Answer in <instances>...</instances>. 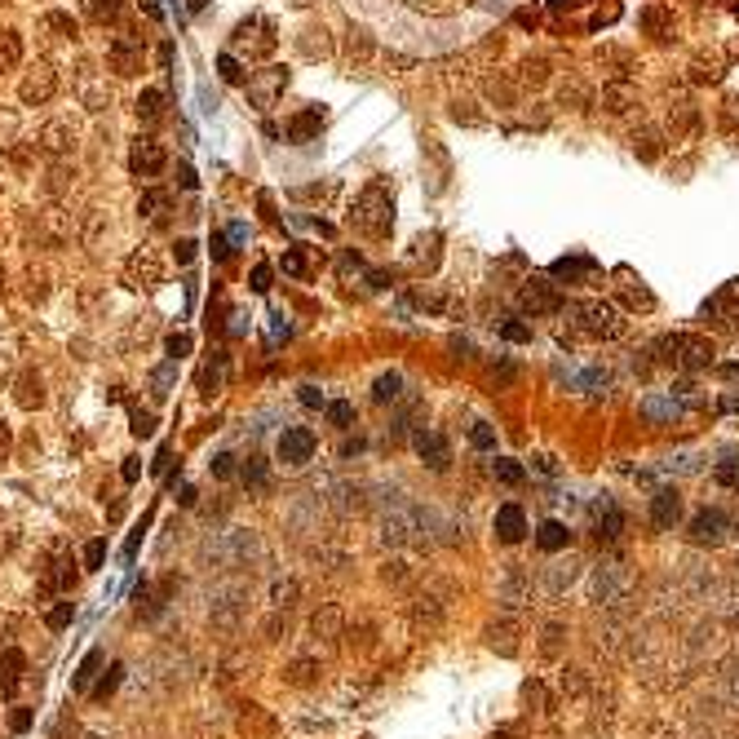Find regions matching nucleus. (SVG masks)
I'll return each mask as SVG.
<instances>
[{
    "instance_id": "28",
    "label": "nucleus",
    "mask_w": 739,
    "mask_h": 739,
    "mask_svg": "<svg viewBox=\"0 0 739 739\" xmlns=\"http://www.w3.org/2000/svg\"><path fill=\"white\" fill-rule=\"evenodd\" d=\"M297 594H301V589H297V580H275V585H270V607H275V612H283V607H292V603H297Z\"/></svg>"
},
{
    "instance_id": "33",
    "label": "nucleus",
    "mask_w": 739,
    "mask_h": 739,
    "mask_svg": "<svg viewBox=\"0 0 739 739\" xmlns=\"http://www.w3.org/2000/svg\"><path fill=\"white\" fill-rule=\"evenodd\" d=\"M209 470H213V479H222V483H226V479H235V474H240V456H235V452H218Z\"/></svg>"
},
{
    "instance_id": "36",
    "label": "nucleus",
    "mask_w": 739,
    "mask_h": 739,
    "mask_svg": "<svg viewBox=\"0 0 739 739\" xmlns=\"http://www.w3.org/2000/svg\"><path fill=\"white\" fill-rule=\"evenodd\" d=\"M98 664H103V651H89L85 655V664H80V673H76V691H89V682H94V673H98Z\"/></svg>"
},
{
    "instance_id": "55",
    "label": "nucleus",
    "mask_w": 739,
    "mask_h": 739,
    "mask_svg": "<svg viewBox=\"0 0 739 739\" xmlns=\"http://www.w3.org/2000/svg\"><path fill=\"white\" fill-rule=\"evenodd\" d=\"M191 257H195V244H191V240H182V244H177V261H182V266H186V261H191Z\"/></svg>"
},
{
    "instance_id": "40",
    "label": "nucleus",
    "mask_w": 739,
    "mask_h": 739,
    "mask_svg": "<svg viewBox=\"0 0 739 739\" xmlns=\"http://www.w3.org/2000/svg\"><path fill=\"white\" fill-rule=\"evenodd\" d=\"M18 53H22V40H18L13 31H4V40H0V67H13Z\"/></svg>"
},
{
    "instance_id": "46",
    "label": "nucleus",
    "mask_w": 739,
    "mask_h": 739,
    "mask_svg": "<svg viewBox=\"0 0 739 739\" xmlns=\"http://www.w3.org/2000/svg\"><path fill=\"white\" fill-rule=\"evenodd\" d=\"M186 350H191V337H186V333H173V337H168V355H173V359H182Z\"/></svg>"
},
{
    "instance_id": "20",
    "label": "nucleus",
    "mask_w": 739,
    "mask_h": 739,
    "mask_svg": "<svg viewBox=\"0 0 739 739\" xmlns=\"http://www.w3.org/2000/svg\"><path fill=\"white\" fill-rule=\"evenodd\" d=\"M594 513H598V536H607V540H616L620 531H624V513H620L616 505H612V500H607V496H603V500H598V509H594Z\"/></svg>"
},
{
    "instance_id": "51",
    "label": "nucleus",
    "mask_w": 739,
    "mask_h": 739,
    "mask_svg": "<svg viewBox=\"0 0 739 739\" xmlns=\"http://www.w3.org/2000/svg\"><path fill=\"white\" fill-rule=\"evenodd\" d=\"M49 27H53V31H67V36H71V31H76V27H71V18H67V13H49Z\"/></svg>"
},
{
    "instance_id": "52",
    "label": "nucleus",
    "mask_w": 739,
    "mask_h": 739,
    "mask_svg": "<svg viewBox=\"0 0 739 739\" xmlns=\"http://www.w3.org/2000/svg\"><path fill=\"white\" fill-rule=\"evenodd\" d=\"M177 182H182V191H195V173H191V164H177Z\"/></svg>"
},
{
    "instance_id": "6",
    "label": "nucleus",
    "mask_w": 739,
    "mask_h": 739,
    "mask_svg": "<svg viewBox=\"0 0 739 739\" xmlns=\"http://www.w3.org/2000/svg\"><path fill=\"white\" fill-rule=\"evenodd\" d=\"M727 531H731L727 509H700V513L686 522V536H691L695 545H722V540H727Z\"/></svg>"
},
{
    "instance_id": "3",
    "label": "nucleus",
    "mask_w": 739,
    "mask_h": 739,
    "mask_svg": "<svg viewBox=\"0 0 739 739\" xmlns=\"http://www.w3.org/2000/svg\"><path fill=\"white\" fill-rule=\"evenodd\" d=\"M394 500L381 509V540L385 545H407V540H416L421 536V513H416V505H407L403 492H390Z\"/></svg>"
},
{
    "instance_id": "41",
    "label": "nucleus",
    "mask_w": 739,
    "mask_h": 739,
    "mask_svg": "<svg viewBox=\"0 0 739 739\" xmlns=\"http://www.w3.org/2000/svg\"><path fill=\"white\" fill-rule=\"evenodd\" d=\"M103 558H107V540H89L85 545V571H98Z\"/></svg>"
},
{
    "instance_id": "11",
    "label": "nucleus",
    "mask_w": 739,
    "mask_h": 739,
    "mask_svg": "<svg viewBox=\"0 0 739 739\" xmlns=\"http://www.w3.org/2000/svg\"><path fill=\"white\" fill-rule=\"evenodd\" d=\"M677 518H682V496H677V488H660V492L651 496V522H655V531H673Z\"/></svg>"
},
{
    "instance_id": "10",
    "label": "nucleus",
    "mask_w": 739,
    "mask_h": 739,
    "mask_svg": "<svg viewBox=\"0 0 739 739\" xmlns=\"http://www.w3.org/2000/svg\"><path fill=\"white\" fill-rule=\"evenodd\" d=\"M416 456H421L425 470H434V474H443V470L452 465V448H448V439L434 434V430H421V434H416Z\"/></svg>"
},
{
    "instance_id": "24",
    "label": "nucleus",
    "mask_w": 739,
    "mask_h": 739,
    "mask_svg": "<svg viewBox=\"0 0 739 739\" xmlns=\"http://www.w3.org/2000/svg\"><path fill=\"white\" fill-rule=\"evenodd\" d=\"M160 116H164V94H160V89H142V98H137V120L155 124Z\"/></svg>"
},
{
    "instance_id": "38",
    "label": "nucleus",
    "mask_w": 739,
    "mask_h": 739,
    "mask_svg": "<svg viewBox=\"0 0 739 739\" xmlns=\"http://www.w3.org/2000/svg\"><path fill=\"white\" fill-rule=\"evenodd\" d=\"M76 620V603H58V607H49V616H45V624L53 628V633H62L67 624Z\"/></svg>"
},
{
    "instance_id": "13",
    "label": "nucleus",
    "mask_w": 739,
    "mask_h": 739,
    "mask_svg": "<svg viewBox=\"0 0 739 739\" xmlns=\"http://www.w3.org/2000/svg\"><path fill=\"white\" fill-rule=\"evenodd\" d=\"M22 669H27V660H22V651H0V700H13L18 695V686H22Z\"/></svg>"
},
{
    "instance_id": "34",
    "label": "nucleus",
    "mask_w": 739,
    "mask_h": 739,
    "mask_svg": "<svg viewBox=\"0 0 739 739\" xmlns=\"http://www.w3.org/2000/svg\"><path fill=\"white\" fill-rule=\"evenodd\" d=\"M173 372H177V359H168V364H160V368L151 372V385H155L151 394H155V398H168V385H173Z\"/></svg>"
},
{
    "instance_id": "5",
    "label": "nucleus",
    "mask_w": 739,
    "mask_h": 739,
    "mask_svg": "<svg viewBox=\"0 0 739 739\" xmlns=\"http://www.w3.org/2000/svg\"><path fill=\"white\" fill-rule=\"evenodd\" d=\"M571 315H576V324H580L589 337H620V319L607 301H576Z\"/></svg>"
},
{
    "instance_id": "26",
    "label": "nucleus",
    "mask_w": 739,
    "mask_h": 739,
    "mask_svg": "<svg viewBox=\"0 0 739 739\" xmlns=\"http://www.w3.org/2000/svg\"><path fill=\"white\" fill-rule=\"evenodd\" d=\"M240 479H244L252 492H266V483H270V474H266V461H261V456H248L244 465H240Z\"/></svg>"
},
{
    "instance_id": "2",
    "label": "nucleus",
    "mask_w": 739,
    "mask_h": 739,
    "mask_svg": "<svg viewBox=\"0 0 739 739\" xmlns=\"http://www.w3.org/2000/svg\"><path fill=\"white\" fill-rule=\"evenodd\" d=\"M660 359L673 364V368H686V372H700L713 364V341L695 337V333H673L660 341Z\"/></svg>"
},
{
    "instance_id": "8",
    "label": "nucleus",
    "mask_w": 739,
    "mask_h": 739,
    "mask_svg": "<svg viewBox=\"0 0 739 739\" xmlns=\"http://www.w3.org/2000/svg\"><path fill=\"white\" fill-rule=\"evenodd\" d=\"M518 306L531 310V315H554V310H562V297L554 292V283H545V279H527V288L518 292Z\"/></svg>"
},
{
    "instance_id": "9",
    "label": "nucleus",
    "mask_w": 739,
    "mask_h": 739,
    "mask_svg": "<svg viewBox=\"0 0 739 739\" xmlns=\"http://www.w3.org/2000/svg\"><path fill=\"white\" fill-rule=\"evenodd\" d=\"M244 85H248V103L266 111V107H270V103L283 94V85H288V71H283V67H266V76H257V80H244Z\"/></svg>"
},
{
    "instance_id": "31",
    "label": "nucleus",
    "mask_w": 739,
    "mask_h": 739,
    "mask_svg": "<svg viewBox=\"0 0 739 739\" xmlns=\"http://www.w3.org/2000/svg\"><path fill=\"white\" fill-rule=\"evenodd\" d=\"M279 266H283V275H292V279H301V275H306V270H310V252H306V248H288V252H283V261H279Z\"/></svg>"
},
{
    "instance_id": "17",
    "label": "nucleus",
    "mask_w": 739,
    "mask_h": 739,
    "mask_svg": "<svg viewBox=\"0 0 739 739\" xmlns=\"http://www.w3.org/2000/svg\"><path fill=\"white\" fill-rule=\"evenodd\" d=\"M536 545H540L545 554H558V549H567V545H571V531H567V522H558V518H545V522L536 527Z\"/></svg>"
},
{
    "instance_id": "29",
    "label": "nucleus",
    "mask_w": 739,
    "mask_h": 739,
    "mask_svg": "<svg viewBox=\"0 0 739 739\" xmlns=\"http://www.w3.org/2000/svg\"><path fill=\"white\" fill-rule=\"evenodd\" d=\"M315 673H319V664H315V660H310V655H301V660H292V664H288V669H283V677H288V682H292V686H306V682H310V677H315Z\"/></svg>"
},
{
    "instance_id": "50",
    "label": "nucleus",
    "mask_w": 739,
    "mask_h": 739,
    "mask_svg": "<svg viewBox=\"0 0 739 739\" xmlns=\"http://www.w3.org/2000/svg\"><path fill=\"white\" fill-rule=\"evenodd\" d=\"M283 628H288V624H283V620H279V616H270V620H266V624H261V633H266V637H270V642H275V637H279V633H283Z\"/></svg>"
},
{
    "instance_id": "45",
    "label": "nucleus",
    "mask_w": 739,
    "mask_h": 739,
    "mask_svg": "<svg viewBox=\"0 0 739 739\" xmlns=\"http://www.w3.org/2000/svg\"><path fill=\"white\" fill-rule=\"evenodd\" d=\"M500 337H505V341H531V328L518 324V319H509V324H500Z\"/></svg>"
},
{
    "instance_id": "18",
    "label": "nucleus",
    "mask_w": 739,
    "mask_h": 739,
    "mask_svg": "<svg viewBox=\"0 0 739 739\" xmlns=\"http://www.w3.org/2000/svg\"><path fill=\"white\" fill-rule=\"evenodd\" d=\"M128 279H142L146 288H155V283L164 279V270H160V261H155V257H151V252L142 248V252H137V257L128 261Z\"/></svg>"
},
{
    "instance_id": "43",
    "label": "nucleus",
    "mask_w": 739,
    "mask_h": 739,
    "mask_svg": "<svg viewBox=\"0 0 739 739\" xmlns=\"http://www.w3.org/2000/svg\"><path fill=\"white\" fill-rule=\"evenodd\" d=\"M297 398H301V407H324V403H328V398H324V390H319V385H310V381H306V385H297Z\"/></svg>"
},
{
    "instance_id": "47",
    "label": "nucleus",
    "mask_w": 739,
    "mask_h": 739,
    "mask_svg": "<svg viewBox=\"0 0 739 739\" xmlns=\"http://www.w3.org/2000/svg\"><path fill=\"white\" fill-rule=\"evenodd\" d=\"M27 727H31V709H13V713H9V731H18V735H22Z\"/></svg>"
},
{
    "instance_id": "32",
    "label": "nucleus",
    "mask_w": 739,
    "mask_h": 739,
    "mask_svg": "<svg viewBox=\"0 0 739 739\" xmlns=\"http://www.w3.org/2000/svg\"><path fill=\"white\" fill-rule=\"evenodd\" d=\"M40 142H45V151H67V146H71V128H67V124H49V128L40 133Z\"/></svg>"
},
{
    "instance_id": "37",
    "label": "nucleus",
    "mask_w": 739,
    "mask_h": 739,
    "mask_svg": "<svg viewBox=\"0 0 739 739\" xmlns=\"http://www.w3.org/2000/svg\"><path fill=\"white\" fill-rule=\"evenodd\" d=\"M470 443H474L479 452H496V430L488 421H474V425H470Z\"/></svg>"
},
{
    "instance_id": "60",
    "label": "nucleus",
    "mask_w": 739,
    "mask_h": 739,
    "mask_svg": "<svg viewBox=\"0 0 739 739\" xmlns=\"http://www.w3.org/2000/svg\"><path fill=\"white\" fill-rule=\"evenodd\" d=\"M292 4H297V9H306V4H310V0H292Z\"/></svg>"
},
{
    "instance_id": "1",
    "label": "nucleus",
    "mask_w": 739,
    "mask_h": 739,
    "mask_svg": "<svg viewBox=\"0 0 739 739\" xmlns=\"http://www.w3.org/2000/svg\"><path fill=\"white\" fill-rule=\"evenodd\" d=\"M350 226L368 240H385L390 226H394V191L385 182H368L350 209Z\"/></svg>"
},
{
    "instance_id": "7",
    "label": "nucleus",
    "mask_w": 739,
    "mask_h": 739,
    "mask_svg": "<svg viewBox=\"0 0 739 739\" xmlns=\"http://www.w3.org/2000/svg\"><path fill=\"white\" fill-rule=\"evenodd\" d=\"M244 616V589L240 585H226V589H218L213 598H209V620L218 624V628H235Z\"/></svg>"
},
{
    "instance_id": "35",
    "label": "nucleus",
    "mask_w": 739,
    "mask_h": 739,
    "mask_svg": "<svg viewBox=\"0 0 739 739\" xmlns=\"http://www.w3.org/2000/svg\"><path fill=\"white\" fill-rule=\"evenodd\" d=\"M120 682H124V664H111L107 669V677L98 682V691H94V700H111L116 691H120Z\"/></svg>"
},
{
    "instance_id": "30",
    "label": "nucleus",
    "mask_w": 739,
    "mask_h": 739,
    "mask_svg": "<svg viewBox=\"0 0 739 739\" xmlns=\"http://www.w3.org/2000/svg\"><path fill=\"white\" fill-rule=\"evenodd\" d=\"M218 76L226 80V85H244V67H240V58L226 49V53H218Z\"/></svg>"
},
{
    "instance_id": "27",
    "label": "nucleus",
    "mask_w": 739,
    "mask_h": 739,
    "mask_svg": "<svg viewBox=\"0 0 739 739\" xmlns=\"http://www.w3.org/2000/svg\"><path fill=\"white\" fill-rule=\"evenodd\" d=\"M111 62H116V71H120V76H133V71H137V53H133V45H128L124 36L111 45Z\"/></svg>"
},
{
    "instance_id": "25",
    "label": "nucleus",
    "mask_w": 739,
    "mask_h": 739,
    "mask_svg": "<svg viewBox=\"0 0 739 739\" xmlns=\"http://www.w3.org/2000/svg\"><path fill=\"white\" fill-rule=\"evenodd\" d=\"M398 394H403V376H398V372H381L376 385H372V398H376V403H394Z\"/></svg>"
},
{
    "instance_id": "39",
    "label": "nucleus",
    "mask_w": 739,
    "mask_h": 739,
    "mask_svg": "<svg viewBox=\"0 0 739 739\" xmlns=\"http://www.w3.org/2000/svg\"><path fill=\"white\" fill-rule=\"evenodd\" d=\"M168 204V195L164 191H142V200H137V213L142 218H160V209Z\"/></svg>"
},
{
    "instance_id": "22",
    "label": "nucleus",
    "mask_w": 739,
    "mask_h": 739,
    "mask_svg": "<svg viewBox=\"0 0 739 739\" xmlns=\"http://www.w3.org/2000/svg\"><path fill=\"white\" fill-rule=\"evenodd\" d=\"M324 416H328L333 430H350L355 425V403L350 398H333V403H324Z\"/></svg>"
},
{
    "instance_id": "19",
    "label": "nucleus",
    "mask_w": 739,
    "mask_h": 739,
    "mask_svg": "<svg viewBox=\"0 0 739 739\" xmlns=\"http://www.w3.org/2000/svg\"><path fill=\"white\" fill-rule=\"evenodd\" d=\"M594 270H598L594 257H562V261H554V279H567V283H576V279H585Z\"/></svg>"
},
{
    "instance_id": "16",
    "label": "nucleus",
    "mask_w": 739,
    "mask_h": 739,
    "mask_svg": "<svg viewBox=\"0 0 739 739\" xmlns=\"http://www.w3.org/2000/svg\"><path fill=\"white\" fill-rule=\"evenodd\" d=\"M18 98L27 103V107H36V103H49L53 98V71H36V76H27L22 80V89H18Z\"/></svg>"
},
{
    "instance_id": "53",
    "label": "nucleus",
    "mask_w": 739,
    "mask_h": 739,
    "mask_svg": "<svg viewBox=\"0 0 739 739\" xmlns=\"http://www.w3.org/2000/svg\"><path fill=\"white\" fill-rule=\"evenodd\" d=\"M168 465H173V452H168V448H164V452H160V456H155V474H168Z\"/></svg>"
},
{
    "instance_id": "23",
    "label": "nucleus",
    "mask_w": 739,
    "mask_h": 739,
    "mask_svg": "<svg viewBox=\"0 0 739 739\" xmlns=\"http://www.w3.org/2000/svg\"><path fill=\"white\" fill-rule=\"evenodd\" d=\"M310 633H315V637H337V633H341V612H337V607L315 612V616H310Z\"/></svg>"
},
{
    "instance_id": "58",
    "label": "nucleus",
    "mask_w": 739,
    "mask_h": 739,
    "mask_svg": "<svg viewBox=\"0 0 739 739\" xmlns=\"http://www.w3.org/2000/svg\"><path fill=\"white\" fill-rule=\"evenodd\" d=\"M722 412H739V394H727V398H722Z\"/></svg>"
},
{
    "instance_id": "42",
    "label": "nucleus",
    "mask_w": 739,
    "mask_h": 739,
    "mask_svg": "<svg viewBox=\"0 0 739 739\" xmlns=\"http://www.w3.org/2000/svg\"><path fill=\"white\" fill-rule=\"evenodd\" d=\"M248 288H252V292H270V266H266V261H257V266H252Z\"/></svg>"
},
{
    "instance_id": "14",
    "label": "nucleus",
    "mask_w": 739,
    "mask_h": 739,
    "mask_svg": "<svg viewBox=\"0 0 739 739\" xmlns=\"http://www.w3.org/2000/svg\"><path fill=\"white\" fill-rule=\"evenodd\" d=\"M160 168H164V146L151 142V137L137 142V146H133V173H137V177H155Z\"/></svg>"
},
{
    "instance_id": "56",
    "label": "nucleus",
    "mask_w": 739,
    "mask_h": 739,
    "mask_svg": "<svg viewBox=\"0 0 739 739\" xmlns=\"http://www.w3.org/2000/svg\"><path fill=\"white\" fill-rule=\"evenodd\" d=\"M142 9H146V18H151V22H160V18H164V9H160L155 0H142Z\"/></svg>"
},
{
    "instance_id": "44",
    "label": "nucleus",
    "mask_w": 739,
    "mask_h": 739,
    "mask_svg": "<svg viewBox=\"0 0 739 739\" xmlns=\"http://www.w3.org/2000/svg\"><path fill=\"white\" fill-rule=\"evenodd\" d=\"M133 434H137V439H151V434H155V416L142 412V407H133Z\"/></svg>"
},
{
    "instance_id": "49",
    "label": "nucleus",
    "mask_w": 739,
    "mask_h": 739,
    "mask_svg": "<svg viewBox=\"0 0 739 739\" xmlns=\"http://www.w3.org/2000/svg\"><path fill=\"white\" fill-rule=\"evenodd\" d=\"M231 252H235V248H231V240H226V235H213V257H218V261H226Z\"/></svg>"
},
{
    "instance_id": "54",
    "label": "nucleus",
    "mask_w": 739,
    "mask_h": 739,
    "mask_svg": "<svg viewBox=\"0 0 739 739\" xmlns=\"http://www.w3.org/2000/svg\"><path fill=\"white\" fill-rule=\"evenodd\" d=\"M142 479V465L137 461H124V483H137Z\"/></svg>"
},
{
    "instance_id": "4",
    "label": "nucleus",
    "mask_w": 739,
    "mask_h": 739,
    "mask_svg": "<svg viewBox=\"0 0 739 739\" xmlns=\"http://www.w3.org/2000/svg\"><path fill=\"white\" fill-rule=\"evenodd\" d=\"M315 448H319V439H315V430H306V425H288V430L275 439V456H279L288 470H301V465L315 456Z\"/></svg>"
},
{
    "instance_id": "12",
    "label": "nucleus",
    "mask_w": 739,
    "mask_h": 739,
    "mask_svg": "<svg viewBox=\"0 0 739 739\" xmlns=\"http://www.w3.org/2000/svg\"><path fill=\"white\" fill-rule=\"evenodd\" d=\"M492 531L500 545H518V540L527 536V513H522L518 505H500L492 518Z\"/></svg>"
},
{
    "instance_id": "59",
    "label": "nucleus",
    "mask_w": 739,
    "mask_h": 739,
    "mask_svg": "<svg viewBox=\"0 0 739 739\" xmlns=\"http://www.w3.org/2000/svg\"><path fill=\"white\" fill-rule=\"evenodd\" d=\"M204 4H209V0H191V13H200V9H204Z\"/></svg>"
},
{
    "instance_id": "57",
    "label": "nucleus",
    "mask_w": 739,
    "mask_h": 739,
    "mask_svg": "<svg viewBox=\"0 0 739 739\" xmlns=\"http://www.w3.org/2000/svg\"><path fill=\"white\" fill-rule=\"evenodd\" d=\"M244 235H248L244 226H231V231H226V240H231V248H240V244H244Z\"/></svg>"
},
{
    "instance_id": "15",
    "label": "nucleus",
    "mask_w": 739,
    "mask_h": 739,
    "mask_svg": "<svg viewBox=\"0 0 739 739\" xmlns=\"http://www.w3.org/2000/svg\"><path fill=\"white\" fill-rule=\"evenodd\" d=\"M319 128H324V111H319V107H306L301 116H292V120L283 124L288 142H310V137H315Z\"/></svg>"
},
{
    "instance_id": "21",
    "label": "nucleus",
    "mask_w": 739,
    "mask_h": 739,
    "mask_svg": "<svg viewBox=\"0 0 739 739\" xmlns=\"http://www.w3.org/2000/svg\"><path fill=\"white\" fill-rule=\"evenodd\" d=\"M492 474H496V483H505V488H518V483L527 479L522 461H513V456H496V461H492Z\"/></svg>"
},
{
    "instance_id": "48",
    "label": "nucleus",
    "mask_w": 739,
    "mask_h": 739,
    "mask_svg": "<svg viewBox=\"0 0 739 739\" xmlns=\"http://www.w3.org/2000/svg\"><path fill=\"white\" fill-rule=\"evenodd\" d=\"M94 13H98V18H107V22H116V18H120V0H98V4H94Z\"/></svg>"
}]
</instances>
